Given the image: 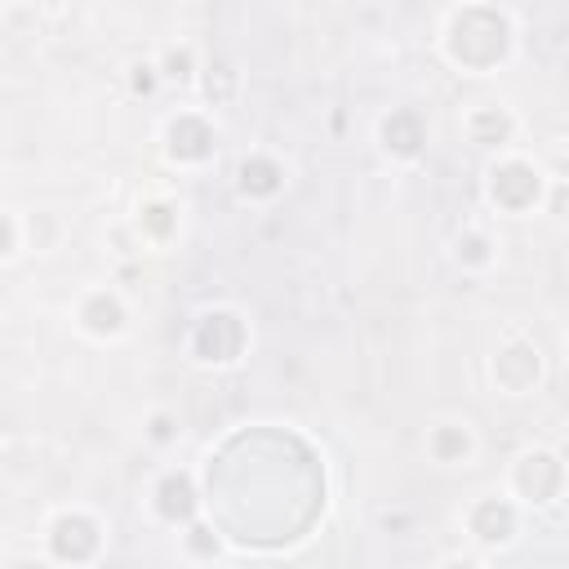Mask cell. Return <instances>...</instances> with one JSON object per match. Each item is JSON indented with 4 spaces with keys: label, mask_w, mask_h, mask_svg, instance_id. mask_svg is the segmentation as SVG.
<instances>
[{
    "label": "cell",
    "mask_w": 569,
    "mask_h": 569,
    "mask_svg": "<svg viewBox=\"0 0 569 569\" xmlns=\"http://www.w3.org/2000/svg\"><path fill=\"white\" fill-rule=\"evenodd\" d=\"M280 187H284V169H280L271 156H249V160L240 164V196H249V200H271Z\"/></svg>",
    "instance_id": "30bf717a"
},
{
    "label": "cell",
    "mask_w": 569,
    "mask_h": 569,
    "mask_svg": "<svg viewBox=\"0 0 569 569\" xmlns=\"http://www.w3.org/2000/svg\"><path fill=\"white\" fill-rule=\"evenodd\" d=\"M449 569H471V565H449Z\"/></svg>",
    "instance_id": "d6986e66"
},
{
    "label": "cell",
    "mask_w": 569,
    "mask_h": 569,
    "mask_svg": "<svg viewBox=\"0 0 569 569\" xmlns=\"http://www.w3.org/2000/svg\"><path fill=\"white\" fill-rule=\"evenodd\" d=\"M507 133H511V120H507V111H498V107H485V111H476V116H471V138H476V142H485V147H498V142H507Z\"/></svg>",
    "instance_id": "4fadbf2b"
},
{
    "label": "cell",
    "mask_w": 569,
    "mask_h": 569,
    "mask_svg": "<svg viewBox=\"0 0 569 569\" xmlns=\"http://www.w3.org/2000/svg\"><path fill=\"white\" fill-rule=\"evenodd\" d=\"M142 222H147L156 236H169V231H173V209H169V204H147V209H142Z\"/></svg>",
    "instance_id": "9a60e30c"
},
{
    "label": "cell",
    "mask_w": 569,
    "mask_h": 569,
    "mask_svg": "<svg viewBox=\"0 0 569 569\" xmlns=\"http://www.w3.org/2000/svg\"><path fill=\"white\" fill-rule=\"evenodd\" d=\"M538 191H542V178L529 160H498L489 169V200L502 209V213H525L538 204Z\"/></svg>",
    "instance_id": "3957f363"
},
{
    "label": "cell",
    "mask_w": 569,
    "mask_h": 569,
    "mask_svg": "<svg viewBox=\"0 0 569 569\" xmlns=\"http://www.w3.org/2000/svg\"><path fill=\"white\" fill-rule=\"evenodd\" d=\"M164 76L169 80H187L191 76V53L187 49H169L164 53Z\"/></svg>",
    "instance_id": "2e32d148"
},
{
    "label": "cell",
    "mask_w": 569,
    "mask_h": 569,
    "mask_svg": "<svg viewBox=\"0 0 569 569\" xmlns=\"http://www.w3.org/2000/svg\"><path fill=\"white\" fill-rule=\"evenodd\" d=\"M76 325L89 333V338H120L124 333V325H129V307L120 302V293H111V289H93V293H84L80 298V307H76Z\"/></svg>",
    "instance_id": "8992f818"
},
{
    "label": "cell",
    "mask_w": 569,
    "mask_h": 569,
    "mask_svg": "<svg viewBox=\"0 0 569 569\" xmlns=\"http://www.w3.org/2000/svg\"><path fill=\"white\" fill-rule=\"evenodd\" d=\"M458 258H462V262H471V267L489 262V240H485L480 231H467V236L458 240Z\"/></svg>",
    "instance_id": "5bb4252c"
},
{
    "label": "cell",
    "mask_w": 569,
    "mask_h": 569,
    "mask_svg": "<svg viewBox=\"0 0 569 569\" xmlns=\"http://www.w3.org/2000/svg\"><path fill=\"white\" fill-rule=\"evenodd\" d=\"M244 342H249V329H244V320L236 311H204L196 320V329H191V351L204 365H231V360H240Z\"/></svg>",
    "instance_id": "7a4b0ae2"
},
{
    "label": "cell",
    "mask_w": 569,
    "mask_h": 569,
    "mask_svg": "<svg viewBox=\"0 0 569 569\" xmlns=\"http://www.w3.org/2000/svg\"><path fill=\"white\" fill-rule=\"evenodd\" d=\"M538 369H542V360H538L533 342H511L493 356V382L507 387L511 396H525L538 382Z\"/></svg>",
    "instance_id": "52a82bcc"
},
{
    "label": "cell",
    "mask_w": 569,
    "mask_h": 569,
    "mask_svg": "<svg viewBox=\"0 0 569 569\" xmlns=\"http://www.w3.org/2000/svg\"><path fill=\"white\" fill-rule=\"evenodd\" d=\"M382 147L391 156H413L422 147V120L413 111H391L382 120Z\"/></svg>",
    "instance_id": "7c38bea8"
},
{
    "label": "cell",
    "mask_w": 569,
    "mask_h": 569,
    "mask_svg": "<svg viewBox=\"0 0 569 569\" xmlns=\"http://www.w3.org/2000/svg\"><path fill=\"white\" fill-rule=\"evenodd\" d=\"M44 547L58 565H89L98 551H102V525L89 516V511H62L53 516L49 533H44Z\"/></svg>",
    "instance_id": "6da1fadb"
},
{
    "label": "cell",
    "mask_w": 569,
    "mask_h": 569,
    "mask_svg": "<svg viewBox=\"0 0 569 569\" xmlns=\"http://www.w3.org/2000/svg\"><path fill=\"white\" fill-rule=\"evenodd\" d=\"M511 489H516L525 502H533V507L556 502L560 489H565V467H560V458L547 453V449L525 453V458L516 462V471H511Z\"/></svg>",
    "instance_id": "277c9868"
},
{
    "label": "cell",
    "mask_w": 569,
    "mask_h": 569,
    "mask_svg": "<svg viewBox=\"0 0 569 569\" xmlns=\"http://www.w3.org/2000/svg\"><path fill=\"white\" fill-rule=\"evenodd\" d=\"M18 253V222L9 213H0V262Z\"/></svg>",
    "instance_id": "e0dca14e"
},
{
    "label": "cell",
    "mask_w": 569,
    "mask_h": 569,
    "mask_svg": "<svg viewBox=\"0 0 569 569\" xmlns=\"http://www.w3.org/2000/svg\"><path fill=\"white\" fill-rule=\"evenodd\" d=\"M156 511H160L164 520H191V511H196V485H191V476L169 471V476L156 485Z\"/></svg>",
    "instance_id": "8fae6325"
},
{
    "label": "cell",
    "mask_w": 569,
    "mask_h": 569,
    "mask_svg": "<svg viewBox=\"0 0 569 569\" xmlns=\"http://www.w3.org/2000/svg\"><path fill=\"white\" fill-rule=\"evenodd\" d=\"M467 529L485 547L511 542V533H516V507L507 498H480V502L467 507Z\"/></svg>",
    "instance_id": "ba28073f"
},
{
    "label": "cell",
    "mask_w": 569,
    "mask_h": 569,
    "mask_svg": "<svg viewBox=\"0 0 569 569\" xmlns=\"http://www.w3.org/2000/svg\"><path fill=\"white\" fill-rule=\"evenodd\" d=\"M164 151H169V160H178V164H200V160H209V151H213V124H209L204 116H196V111L173 116V120L164 124Z\"/></svg>",
    "instance_id": "5b68a950"
},
{
    "label": "cell",
    "mask_w": 569,
    "mask_h": 569,
    "mask_svg": "<svg viewBox=\"0 0 569 569\" xmlns=\"http://www.w3.org/2000/svg\"><path fill=\"white\" fill-rule=\"evenodd\" d=\"M471 449H476V440H471V431H467L462 422H436V427L427 431V453H431L436 462H445V467L467 462Z\"/></svg>",
    "instance_id": "9c48e42d"
},
{
    "label": "cell",
    "mask_w": 569,
    "mask_h": 569,
    "mask_svg": "<svg viewBox=\"0 0 569 569\" xmlns=\"http://www.w3.org/2000/svg\"><path fill=\"white\" fill-rule=\"evenodd\" d=\"M151 440H173V418L169 413H156L151 418Z\"/></svg>",
    "instance_id": "ac0fdd59"
}]
</instances>
